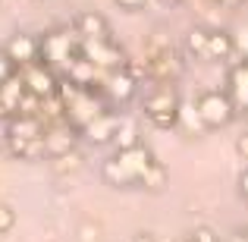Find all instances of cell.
Masks as SVG:
<instances>
[{"mask_svg":"<svg viewBox=\"0 0 248 242\" xmlns=\"http://www.w3.org/2000/svg\"><path fill=\"white\" fill-rule=\"evenodd\" d=\"M3 151L10 154V158H19V161H38V158H44V145H41V142L3 139Z\"/></svg>","mask_w":248,"mask_h":242,"instance_id":"12","label":"cell"},{"mask_svg":"<svg viewBox=\"0 0 248 242\" xmlns=\"http://www.w3.org/2000/svg\"><path fill=\"white\" fill-rule=\"evenodd\" d=\"M79 163H82V158L76 151H69L63 158H54V170L57 173H66V170H79Z\"/></svg>","mask_w":248,"mask_h":242,"instance_id":"21","label":"cell"},{"mask_svg":"<svg viewBox=\"0 0 248 242\" xmlns=\"http://www.w3.org/2000/svg\"><path fill=\"white\" fill-rule=\"evenodd\" d=\"M16 226V211L10 205H0V233H10Z\"/></svg>","mask_w":248,"mask_h":242,"instance_id":"22","label":"cell"},{"mask_svg":"<svg viewBox=\"0 0 248 242\" xmlns=\"http://www.w3.org/2000/svg\"><path fill=\"white\" fill-rule=\"evenodd\" d=\"M186 50L192 57H207V32L204 29H192L186 35Z\"/></svg>","mask_w":248,"mask_h":242,"instance_id":"20","label":"cell"},{"mask_svg":"<svg viewBox=\"0 0 248 242\" xmlns=\"http://www.w3.org/2000/svg\"><path fill=\"white\" fill-rule=\"evenodd\" d=\"M3 57L13 63V66L22 69V66H29V63L38 60V41H35V38H29V35H16V38H10Z\"/></svg>","mask_w":248,"mask_h":242,"instance_id":"8","label":"cell"},{"mask_svg":"<svg viewBox=\"0 0 248 242\" xmlns=\"http://www.w3.org/2000/svg\"><path fill=\"white\" fill-rule=\"evenodd\" d=\"M41 145H44V154H47V158H63V154H69L76 148V129L69 126V129H54V132H44Z\"/></svg>","mask_w":248,"mask_h":242,"instance_id":"10","label":"cell"},{"mask_svg":"<svg viewBox=\"0 0 248 242\" xmlns=\"http://www.w3.org/2000/svg\"><path fill=\"white\" fill-rule=\"evenodd\" d=\"M230 82H232V95H236V101L248 110V63H239V66L232 69Z\"/></svg>","mask_w":248,"mask_h":242,"instance_id":"17","label":"cell"},{"mask_svg":"<svg viewBox=\"0 0 248 242\" xmlns=\"http://www.w3.org/2000/svg\"><path fill=\"white\" fill-rule=\"evenodd\" d=\"M232 148H236V154H239L242 161H248V132L236 135V145H232Z\"/></svg>","mask_w":248,"mask_h":242,"instance_id":"24","label":"cell"},{"mask_svg":"<svg viewBox=\"0 0 248 242\" xmlns=\"http://www.w3.org/2000/svg\"><path fill=\"white\" fill-rule=\"evenodd\" d=\"M232 54V35L223 29L217 32H207V57L211 60H226Z\"/></svg>","mask_w":248,"mask_h":242,"instance_id":"13","label":"cell"},{"mask_svg":"<svg viewBox=\"0 0 248 242\" xmlns=\"http://www.w3.org/2000/svg\"><path fill=\"white\" fill-rule=\"evenodd\" d=\"M167 3H182V0H167Z\"/></svg>","mask_w":248,"mask_h":242,"instance_id":"31","label":"cell"},{"mask_svg":"<svg viewBox=\"0 0 248 242\" xmlns=\"http://www.w3.org/2000/svg\"><path fill=\"white\" fill-rule=\"evenodd\" d=\"M188 242H220V239H217V233H214L211 226H195Z\"/></svg>","mask_w":248,"mask_h":242,"instance_id":"23","label":"cell"},{"mask_svg":"<svg viewBox=\"0 0 248 242\" xmlns=\"http://www.w3.org/2000/svg\"><path fill=\"white\" fill-rule=\"evenodd\" d=\"M116 126H120V113H101L85 126V132H88V139L94 145H107V142H113Z\"/></svg>","mask_w":248,"mask_h":242,"instance_id":"11","label":"cell"},{"mask_svg":"<svg viewBox=\"0 0 248 242\" xmlns=\"http://www.w3.org/2000/svg\"><path fill=\"white\" fill-rule=\"evenodd\" d=\"M141 66H145V73L154 76V79H170L173 73H179L182 63L176 60L173 44H167L164 38H160V32H154L145 44V60H141Z\"/></svg>","mask_w":248,"mask_h":242,"instance_id":"1","label":"cell"},{"mask_svg":"<svg viewBox=\"0 0 248 242\" xmlns=\"http://www.w3.org/2000/svg\"><path fill=\"white\" fill-rule=\"evenodd\" d=\"M41 110H44V113H41L44 120H41V123H60L63 116H66V107H63V101H60L57 95L44 97V101H41Z\"/></svg>","mask_w":248,"mask_h":242,"instance_id":"19","label":"cell"},{"mask_svg":"<svg viewBox=\"0 0 248 242\" xmlns=\"http://www.w3.org/2000/svg\"><path fill=\"white\" fill-rule=\"evenodd\" d=\"M19 79H22V88L29 91L31 97L44 101V97L57 95V79L50 76V69L44 63H29V66L19 69Z\"/></svg>","mask_w":248,"mask_h":242,"instance_id":"4","label":"cell"},{"mask_svg":"<svg viewBox=\"0 0 248 242\" xmlns=\"http://www.w3.org/2000/svg\"><path fill=\"white\" fill-rule=\"evenodd\" d=\"M82 57L91 63V66H107V69H126V57H123L120 48L110 44V38H101V41H82Z\"/></svg>","mask_w":248,"mask_h":242,"instance_id":"5","label":"cell"},{"mask_svg":"<svg viewBox=\"0 0 248 242\" xmlns=\"http://www.w3.org/2000/svg\"><path fill=\"white\" fill-rule=\"evenodd\" d=\"M139 182H141V186H148L151 192H160V189L167 186V167H164L160 161H154L151 167L141 173V179H139Z\"/></svg>","mask_w":248,"mask_h":242,"instance_id":"18","label":"cell"},{"mask_svg":"<svg viewBox=\"0 0 248 242\" xmlns=\"http://www.w3.org/2000/svg\"><path fill=\"white\" fill-rule=\"evenodd\" d=\"M113 3H120L123 10H139V6H145L148 0H113Z\"/></svg>","mask_w":248,"mask_h":242,"instance_id":"26","label":"cell"},{"mask_svg":"<svg viewBox=\"0 0 248 242\" xmlns=\"http://www.w3.org/2000/svg\"><path fill=\"white\" fill-rule=\"evenodd\" d=\"M6 76H13V63H10V60H6V57H3V54H0V82H3V79H6Z\"/></svg>","mask_w":248,"mask_h":242,"instance_id":"25","label":"cell"},{"mask_svg":"<svg viewBox=\"0 0 248 242\" xmlns=\"http://www.w3.org/2000/svg\"><path fill=\"white\" fill-rule=\"evenodd\" d=\"M116 161H120V163H123V170H126V173L132 176L135 182H139V179H141V173H145V170L154 163V154H151V148L135 145V148H129V151H120V154H116Z\"/></svg>","mask_w":248,"mask_h":242,"instance_id":"9","label":"cell"},{"mask_svg":"<svg viewBox=\"0 0 248 242\" xmlns=\"http://www.w3.org/2000/svg\"><path fill=\"white\" fill-rule=\"evenodd\" d=\"M223 3H232V6H239V3H245V0H223Z\"/></svg>","mask_w":248,"mask_h":242,"instance_id":"30","label":"cell"},{"mask_svg":"<svg viewBox=\"0 0 248 242\" xmlns=\"http://www.w3.org/2000/svg\"><path fill=\"white\" fill-rule=\"evenodd\" d=\"M145 116L157 129H173L179 123V97L170 88H160L154 95H148L145 97Z\"/></svg>","mask_w":248,"mask_h":242,"instance_id":"2","label":"cell"},{"mask_svg":"<svg viewBox=\"0 0 248 242\" xmlns=\"http://www.w3.org/2000/svg\"><path fill=\"white\" fill-rule=\"evenodd\" d=\"M242 195H245V201H248V170L242 173Z\"/></svg>","mask_w":248,"mask_h":242,"instance_id":"29","label":"cell"},{"mask_svg":"<svg viewBox=\"0 0 248 242\" xmlns=\"http://www.w3.org/2000/svg\"><path fill=\"white\" fill-rule=\"evenodd\" d=\"M73 29L79 32L85 41H101V38H107V35H110L107 19H104L101 13H94V10H85V13H79V16L73 19Z\"/></svg>","mask_w":248,"mask_h":242,"instance_id":"7","label":"cell"},{"mask_svg":"<svg viewBox=\"0 0 248 242\" xmlns=\"http://www.w3.org/2000/svg\"><path fill=\"white\" fill-rule=\"evenodd\" d=\"M113 145L120 148V151H129V148L139 145V123L129 120V116H120V126H116Z\"/></svg>","mask_w":248,"mask_h":242,"instance_id":"14","label":"cell"},{"mask_svg":"<svg viewBox=\"0 0 248 242\" xmlns=\"http://www.w3.org/2000/svg\"><path fill=\"white\" fill-rule=\"evenodd\" d=\"M82 242H97V233L91 236V226H82Z\"/></svg>","mask_w":248,"mask_h":242,"instance_id":"27","label":"cell"},{"mask_svg":"<svg viewBox=\"0 0 248 242\" xmlns=\"http://www.w3.org/2000/svg\"><path fill=\"white\" fill-rule=\"evenodd\" d=\"M107 91L113 97H120V101H129V97L135 95V79L126 73V69H116V73H110V79H107Z\"/></svg>","mask_w":248,"mask_h":242,"instance_id":"15","label":"cell"},{"mask_svg":"<svg viewBox=\"0 0 248 242\" xmlns=\"http://www.w3.org/2000/svg\"><path fill=\"white\" fill-rule=\"evenodd\" d=\"M132 242H154L151 233H139V236H132Z\"/></svg>","mask_w":248,"mask_h":242,"instance_id":"28","label":"cell"},{"mask_svg":"<svg viewBox=\"0 0 248 242\" xmlns=\"http://www.w3.org/2000/svg\"><path fill=\"white\" fill-rule=\"evenodd\" d=\"M195 113H198V120H201L204 129H220L232 120L236 110H232V101L226 95H220V91H204V95L198 97Z\"/></svg>","mask_w":248,"mask_h":242,"instance_id":"3","label":"cell"},{"mask_svg":"<svg viewBox=\"0 0 248 242\" xmlns=\"http://www.w3.org/2000/svg\"><path fill=\"white\" fill-rule=\"evenodd\" d=\"M179 242H188V239H179Z\"/></svg>","mask_w":248,"mask_h":242,"instance_id":"32","label":"cell"},{"mask_svg":"<svg viewBox=\"0 0 248 242\" xmlns=\"http://www.w3.org/2000/svg\"><path fill=\"white\" fill-rule=\"evenodd\" d=\"M101 176H104L107 186H135V179L123 170V163L116 161V158H110V161L101 163Z\"/></svg>","mask_w":248,"mask_h":242,"instance_id":"16","label":"cell"},{"mask_svg":"<svg viewBox=\"0 0 248 242\" xmlns=\"http://www.w3.org/2000/svg\"><path fill=\"white\" fill-rule=\"evenodd\" d=\"M47 126L41 116H10L6 120V135L3 139H19V142H41Z\"/></svg>","mask_w":248,"mask_h":242,"instance_id":"6","label":"cell"}]
</instances>
